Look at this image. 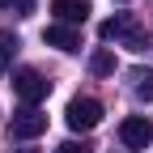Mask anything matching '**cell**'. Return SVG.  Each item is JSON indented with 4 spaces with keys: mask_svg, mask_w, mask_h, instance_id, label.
<instances>
[{
    "mask_svg": "<svg viewBox=\"0 0 153 153\" xmlns=\"http://www.w3.org/2000/svg\"><path fill=\"white\" fill-rule=\"evenodd\" d=\"M128 81H132V89H136V98H153V72L149 68H132Z\"/></svg>",
    "mask_w": 153,
    "mask_h": 153,
    "instance_id": "ba28073f",
    "label": "cell"
},
{
    "mask_svg": "<svg viewBox=\"0 0 153 153\" xmlns=\"http://www.w3.org/2000/svg\"><path fill=\"white\" fill-rule=\"evenodd\" d=\"M55 153H89V145H85V140H64Z\"/></svg>",
    "mask_w": 153,
    "mask_h": 153,
    "instance_id": "7c38bea8",
    "label": "cell"
},
{
    "mask_svg": "<svg viewBox=\"0 0 153 153\" xmlns=\"http://www.w3.org/2000/svg\"><path fill=\"white\" fill-rule=\"evenodd\" d=\"M9 153H38V149H9Z\"/></svg>",
    "mask_w": 153,
    "mask_h": 153,
    "instance_id": "4fadbf2b",
    "label": "cell"
},
{
    "mask_svg": "<svg viewBox=\"0 0 153 153\" xmlns=\"http://www.w3.org/2000/svg\"><path fill=\"white\" fill-rule=\"evenodd\" d=\"M13 51H17V38H13V34H0V72H9Z\"/></svg>",
    "mask_w": 153,
    "mask_h": 153,
    "instance_id": "30bf717a",
    "label": "cell"
},
{
    "mask_svg": "<svg viewBox=\"0 0 153 153\" xmlns=\"http://www.w3.org/2000/svg\"><path fill=\"white\" fill-rule=\"evenodd\" d=\"M136 30V22H132L128 13H119V17H106V22L98 26V34L106 38V43H128V34Z\"/></svg>",
    "mask_w": 153,
    "mask_h": 153,
    "instance_id": "52a82bcc",
    "label": "cell"
},
{
    "mask_svg": "<svg viewBox=\"0 0 153 153\" xmlns=\"http://www.w3.org/2000/svg\"><path fill=\"white\" fill-rule=\"evenodd\" d=\"M123 47H128V51H145V47H149V34H145V30L136 26V30L128 34V43H123Z\"/></svg>",
    "mask_w": 153,
    "mask_h": 153,
    "instance_id": "8fae6325",
    "label": "cell"
},
{
    "mask_svg": "<svg viewBox=\"0 0 153 153\" xmlns=\"http://www.w3.org/2000/svg\"><path fill=\"white\" fill-rule=\"evenodd\" d=\"M43 132H47V115L38 106H22L13 115V123H9V136L13 140H34V136H43Z\"/></svg>",
    "mask_w": 153,
    "mask_h": 153,
    "instance_id": "3957f363",
    "label": "cell"
},
{
    "mask_svg": "<svg viewBox=\"0 0 153 153\" xmlns=\"http://www.w3.org/2000/svg\"><path fill=\"white\" fill-rule=\"evenodd\" d=\"M43 43H47V47H55V51H81V30L55 22V26H47V30H43Z\"/></svg>",
    "mask_w": 153,
    "mask_h": 153,
    "instance_id": "5b68a950",
    "label": "cell"
},
{
    "mask_svg": "<svg viewBox=\"0 0 153 153\" xmlns=\"http://www.w3.org/2000/svg\"><path fill=\"white\" fill-rule=\"evenodd\" d=\"M89 68H94V76H111V72H115V55H111L106 47L94 51V55H89Z\"/></svg>",
    "mask_w": 153,
    "mask_h": 153,
    "instance_id": "9c48e42d",
    "label": "cell"
},
{
    "mask_svg": "<svg viewBox=\"0 0 153 153\" xmlns=\"http://www.w3.org/2000/svg\"><path fill=\"white\" fill-rule=\"evenodd\" d=\"M13 94H17L26 106H38V102L51 94V81H47L38 68H17V72H13Z\"/></svg>",
    "mask_w": 153,
    "mask_h": 153,
    "instance_id": "6da1fadb",
    "label": "cell"
},
{
    "mask_svg": "<svg viewBox=\"0 0 153 153\" xmlns=\"http://www.w3.org/2000/svg\"><path fill=\"white\" fill-rule=\"evenodd\" d=\"M0 9H13V0H0Z\"/></svg>",
    "mask_w": 153,
    "mask_h": 153,
    "instance_id": "5bb4252c",
    "label": "cell"
},
{
    "mask_svg": "<svg viewBox=\"0 0 153 153\" xmlns=\"http://www.w3.org/2000/svg\"><path fill=\"white\" fill-rule=\"evenodd\" d=\"M51 13L60 26H81L89 17V0H51Z\"/></svg>",
    "mask_w": 153,
    "mask_h": 153,
    "instance_id": "8992f818",
    "label": "cell"
},
{
    "mask_svg": "<svg viewBox=\"0 0 153 153\" xmlns=\"http://www.w3.org/2000/svg\"><path fill=\"white\" fill-rule=\"evenodd\" d=\"M119 140H123V149H149L153 145V119L149 115H128L119 123Z\"/></svg>",
    "mask_w": 153,
    "mask_h": 153,
    "instance_id": "277c9868",
    "label": "cell"
},
{
    "mask_svg": "<svg viewBox=\"0 0 153 153\" xmlns=\"http://www.w3.org/2000/svg\"><path fill=\"white\" fill-rule=\"evenodd\" d=\"M64 119H68L72 132H94L102 123V102L98 98H72L68 111H64Z\"/></svg>",
    "mask_w": 153,
    "mask_h": 153,
    "instance_id": "7a4b0ae2",
    "label": "cell"
}]
</instances>
